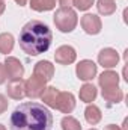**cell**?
<instances>
[{
    "instance_id": "obj_13",
    "label": "cell",
    "mask_w": 128,
    "mask_h": 130,
    "mask_svg": "<svg viewBox=\"0 0 128 130\" xmlns=\"http://www.w3.org/2000/svg\"><path fill=\"white\" fill-rule=\"evenodd\" d=\"M98 82L101 85V88H109V86H118L119 83V76L115 73V71H104L99 77H98Z\"/></svg>"
},
{
    "instance_id": "obj_12",
    "label": "cell",
    "mask_w": 128,
    "mask_h": 130,
    "mask_svg": "<svg viewBox=\"0 0 128 130\" xmlns=\"http://www.w3.org/2000/svg\"><path fill=\"white\" fill-rule=\"evenodd\" d=\"M6 91H8V95L11 98H14V100H21V98L26 95V92H24V82H23L21 79L12 80V82L8 85Z\"/></svg>"
},
{
    "instance_id": "obj_2",
    "label": "cell",
    "mask_w": 128,
    "mask_h": 130,
    "mask_svg": "<svg viewBox=\"0 0 128 130\" xmlns=\"http://www.w3.org/2000/svg\"><path fill=\"white\" fill-rule=\"evenodd\" d=\"M53 41V33L39 20L29 21L20 32V47L24 53L30 56H38L45 53Z\"/></svg>"
},
{
    "instance_id": "obj_21",
    "label": "cell",
    "mask_w": 128,
    "mask_h": 130,
    "mask_svg": "<svg viewBox=\"0 0 128 130\" xmlns=\"http://www.w3.org/2000/svg\"><path fill=\"white\" fill-rule=\"evenodd\" d=\"M62 129L63 130H81V124L74 117H65L62 120Z\"/></svg>"
},
{
    "instance_id": "obj_15",
    "label": "cell",
    "mask_w": 128,
    "mask_h": 130,
    "mask_svg": "<svg viewBox=\"0 0 128 130\" xmlns=\"http://www.w3.org/2000/svg\"><path fill=\"white\" fill-rule=\"evenodd\" d=\"M59 89H56L54 86H48L45 88V91L42 92V101L44 104L50 106V107H56V100H57V95H59Z\"/></svg>"
},
{
    "instance_id": "obj_27",
    "label": "cell",
    "mask_w": 128,
    "mask_h": 130,
    "mask_svg": "<svg viewBox=\"0 0 128 130\" xmlns=\"http://www.w3.org/2000/svg\"><path fill=\"white\" fill-rule=\"evenodd\" d=\"M5 12V2L3 0H0V15Z\"/></svg>"
},
{
    "instance_id": "obj_10",
    "label": "cell",
    "mask_w": 128,
    "mask_h": 130,
    "mask_svg": "<svg viewBox=\"0 0 128 130\" xmlns=\"http://www.w3.org/2000/svg\"><path fill=\"white\" fill-rule=\"evenodd\" d=\"M33 74L39 79H42L44 82H48L53 79V74H54V67L51 65V62L48 61H39L38 64L35 65V70H33Z\"/></svg>"
},
{
    "instance_id": "obj_9",
    "label": "cell",
    "mask_w": 128,
    "mask_h": 130,
    "mask_svg": "<svg viewBox=\"0 0 128 130\" xmlns=\"http://www.w3.org/2000/svg\"><path fill=\"white\" fill-rule=\"evenodd\" d=\"M75 107V98L71 92H59L57 100H56V107L63 113H71Z\"/></svg>"
},
{
    "instance_id": "obj_11",
    "label": "cell",
    "mask_w": 128,
    "mask_h": 130,
    "mask_svg": "<svg viewBox=\"0 0 128 130\" xmlns=\"http://www.w3.org/2000/svg\"><path fill=\"white\" fill-rule=\"evenodd\" d=\"M96 74V65L92 61H81L80 64L77 65V76L80 80H91L94 79Z\"/></svg>"
},
{
    "instance_id": "obj_14",
    "label": "cell",
    "mask_w": 128,
    "mask_h": 130,
    "mask_svg": "<svg viewBox=\"0 0 128 130\" xmlns=\"http://www.w3.org/2000/svg\"><path fill=\"white\" fill-rule=\"evenodd\" d=\"M102 98L110 101V103H119L124 98L122 89H119L118 86H109V88H102Z\"/></svg>"
},
{
    "instance_id": "obj_3",
    "label": "cell",
    "mask_w": 128,
    "mask_h": 130,
    "mask_svg": "<svg viewBox=\"0 0 128 130\" xmlns=\"http://www.w3.org/2000/svg\"><path fill=\"white\" fill-rule=\"evenodd\" d=\"M78 23L77 14L71 8H59L54 14V24L60 32H72Z\"/></svg>"
},
{
    "instance_id": "obj_8",
    "label": "cell",
    "mask_w": 128,
    "mask_h": 130,
    "mask_svg": "<svg viewBox=\"0 0 128 130\" xmlns=\"http://www.w3.org/2000/svg\"><path fill=\"white\" fill-rule=\"evenodd\" d=\"M119 61V55L115 48H102L98 55V62L102 65L104 68H113L118 65Z\"/></svg>"
},
{
    "instance_id": "obj_23",
    "label": "cell",
    "mask_w": 128,
    "mask_h": 130,
    "mask_svg": "<svg viewBox=\"0 0 128 130\" xmlns=\"http://www.w3.org/2000/svg\"><path fill=\"white\" fill-rule=\"evenodd\" d=\"M6 109H8V100H6L5 95L0 94V113H3Z\"/></svg>"
},
{
    "instance_id": "obj_26",
    "label": "cell",
    "mask_w": 128,
    "mask_h": 130,
    "mask_svg": "<svg viewBox=\"0 0 128 130\" xmlns=\"http://www.w3.org/2000/svg\"><path fill=\"white\" fill-rule=\"evenodd\" d=\"M104 130H122V129H119V127H118V126H115V124H110V126H105Z\"/></svg>"
},
{
    "instance_id": "obj_19",
    "label": "cell",
    "mask_w": 128,
    "mask_h": 130,
    "mask_svg": "<svg viewBox=\"0 0 128 130\" xmlns=\"http://www.w3.org/2000/svg\"><path fill=\"white\" fill-rule=\"evenodd\" d=\"M32 9L42 12V11H50L56 6V0H30Z\"/></svg>"
},
{
    "instance_id": "obj_4",
    "label": "cell",
    "mask_w": 128,
    "mask_h": 130,
    "mask_svg": "<svg viewBox=\"0 0 128 130\" xmlns=\"http://www.w3.org/2000/svg\"><path fill=\"white\" fill-rule=\"evenodd\" d=\"M45 83L47 82H44L42 79H39V77H36L33 74L27 82H24V92H26V95L30 98L41 97L42 92L45 91Z\"/></svg>"
},
{
    "instance_id": "obj_29",
    "label": "cell",
    "mask_w": 128,
    "mask_h": 130,
    "mask_svg": "<svg viewBox=\"0 0 128 130\" xmlns=\"http://www.w3.org/2000/svg\"><path fill=\"white\" fill-rule=\"evenodd\" d=\"M124 130H128V127H127V120L124 121Z\"/></svg>"
},
{
    "instance_id": "obj_18",
    "label": "cell",
    "mask_w": 128,
    "mask_h": 130,
    "mask_svg": "<svg viewBox=\"0 0 128 130\" xmlns=\"http://www.w3.org/2000/svg\"><path fill=\"white\" fill-rule=\"evenodd\" d=\"M96 8H98L99 14H102V15H112L116 11V3L113 0H98Z\"/></svg>"
},
{
    "instance_id": "obj_20",
    "label": "cell",
    "mask_w": 128,
    "mask_h": 130,
    "mask_svg": "<svg viewBox=\"0 0 128 130\" xmlns=\"http://www.w3.org/2000/svg\"><path fill=\"white\" fill-rule=\"evenodd\" d=\"M14 48V36L11 33L0 35V53H9Z\"/></svg>"
},
{
    "instance_id": "obj_5",
    "label": "cell",
    "mask_w": 128,
    "mask_h": 130,
    "mask_svg": "<svg viewBox=\"0 0 128 130\" xmlns=\"http://www.w3.org/2000/svg\"><path fill=\"white\" fill-rule=\"evenodd\" d=\"M5 70H6V74L11 80H18L24 74V67L21 65V62L17 58H6Z\"/></svg>"
},
{
    "instance_id": "obj_7",
    "label": "cell",
    "mask_w": 128,
    "mask_h": 130,
    "mask_svg": "<svg viewBox=\"0 0 128 130\" xmlns=\"http://www.w3.org/2000/svg\"><path fill=\"white\" fill-rule=\"evenodd\" d=\"M77 58V53L75 50L71 47V45H62L56 50L54 53V59L56 62L60 65H68V64H72Z\"/></svg>"
},
{
    "instance_id": "obj_1",
    "label": "cell",
    "mask_w": 128,
    "mask_h": 130,
    "mask_svg": "<svg viewBox=\"0 0 128 130\" xmlns=\"http://www.w3.org/2000/svg\"><path fill=\"white\" fill-rule=\"evenodd\" d=\"M9 126L11 130H51L53 115L44 104L27 101L12 112Z\"/></svg>"
},
{
    "instance_id": "obj_24",
    "label": "cell",
    "mask_w": 128,
    "mask_h": 130,
    "mask_svg": "<svg viewBox=\"0 0 128 130\" xmlns=\"http://www.w3.org/2000/svg\"><path fill=\"white\" fill-rule=\"evenodd\" d=\"M8 79V74H6V70H5V65L0 64V85L5 83V80Z\"/></svg>"
},
{
    "instance_id": "obj_31",
    "label": "cell",
    "mask_w": 128,
    "mask_h": 130,
    "mask_svg": "<svg viewBox=\"0 0 128 130\" xmlns=\"http://www.w3.org/2000/svg\"><path fill=\"white\" fill-rule=\"evenodd\" d=\"M91 130H96V129H91Z\"/></svg>"
},
{
    "instance_id": "obj_30",
    "label": "cell",
    "mask_w": 128,
    "mask_h": 130,
    "mask_svg": "<svg viewBox=\"0 0 128 130\" xmlns=\"http://www.w3.org/2000/svg\"><path fill=\"white\" fill-rule=\"evenodd\" d=\"M0 130H6V129H5V127H3V126H2V124H0Z\"/></svg>"
},
{
    "instance_id": "obj_25",
    "label": "cell",
    "mask_w": 128,
    "mask_h": 130,
    "mask_svg": "<svg viewBox=\"0 0 128 130\" xmlns=\"http://www.w3.org/2000/svg\"><path fill=\"white\" fill-rule=\"evenodd\" d=\"M59 3H60L62 8H69L72 5V0H59Z\"/></svg>"
},
{
    "instance_id": "obj_16",
    "label": "cell",
    "mask_w": 128,
    "mask_h": 130,
    "mask_svg": "<svg viewBox=\"0 0 128 130\" xmlns=\"http://www.w3.org/2000/svg\"><path fill=\"white\" fill-rule=\"evenodd\" d=\"M101 110L96 107L95 104H89L88 107H86V110H84V118H86V121L89 123V124H98L99 121H101Z\"/></svg>"
},
{
    "instance_id": "obj_17",
    "label": "cell",
    "mask_w": 128,
    "mask_h": 130,
    "mask_svg": "<svg viewBox=\"0 0 128 130\" xmlns=\"http://www.w3.org/2000/svg\"><path fill=\"white\" fill-rule=\"evenodd\" d=\"M96 97V88L91 83H86L83 85V88L80 89V98L84 101V103H91L94 101Z\"/></svg>"
},
{
    "instance_id": "obj_28",
    "label": "cell",
    "mask_w": 128,
    "mask_h": 130,
    "mask_svg": "<svg viewBox=\"0 0 128 130\" xmlns=\"http://www.w3.org/2000/svg\"><path fill=\"white\" fill-rule=\"evenodd\" d=\"M17 2V5H20V6H24L26 3H27V0H15Z\"/></svg>"
},
{
    "instance_id": "obj_6",
    "label": "cell",
    "mask_w": 128,
    "mask_h": 130,
    "mask_svg": "<svg viewBox=\"0 0 128 130\" xmlns=\"http://www.w3.org/2000/svg\"><path fill=\"white\" fill-rule=\"evenodd\" d=\"M81 27L89 35H96L101 32V20L94 14H86L81 17Z\"/></svg>"
},
{
    "instance_id": "obj_22",
    "label": "cell",
    "mask_w": 128,
    "mask_h": 130,
    "mask_svg": "<svg viewBox=\"0 0 128 130\" xmlns=\"http://www.w3.org/2000/svg\"><path fill=\"white\" fill-rule=\"evenodd\" d=\"M72 5L80 11H86L94 5V0H72Z\"/></svg>"
}]
</instances>
